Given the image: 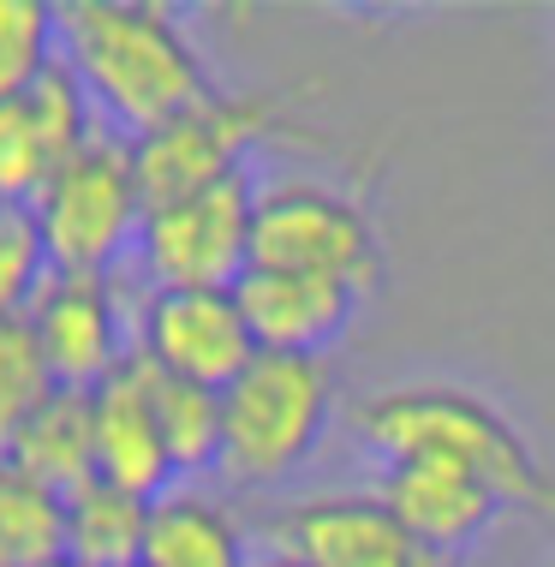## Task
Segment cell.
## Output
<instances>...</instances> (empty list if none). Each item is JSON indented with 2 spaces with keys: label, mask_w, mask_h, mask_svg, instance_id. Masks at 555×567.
Masks as SVG:
<instances>
[{
  "label": "cell",
  "mask_w": 555,
  "mask_h": 567,
  "mask_svg": "<svg viewBox=\"0 0 555 567\" xmlns=\"http://www.w3.org/2000/svg\"><path fill=\"white\" fill-rule=\"evenodd\" d=\"M60 66L84 84L90 109L114 137L144 144L215 96L209 60L174 7L156 0H66L54 7Z\"/></svg>",
  "instance_id": "6da1fadb"
},
{
  "label": "cell",
  "mask_w": 555,
  "mask_h": 567,
  "mask_svg": "<svg viewBox=\"0 0 555 567\" xmlns=\"http://www.w3.org/2000/svg\"><path fill=\"white\" fill-rule=\"evenodd\" d=\"M352 436L377 454V466L394 460H454V466L477 472L507 508H532L555 519V478L544 472V460L532 454V442L507 424V412H496L484 394L472 389H382L370 401L352 406Z\"/></svg>",
  "instance_id": "7a4b0ae2"
},
{
  "label": "cell",
  "mask_w": 555,
  "mask_h": 567,
  "mask_svg": "<svg viewBox=\"0 0 555 567\" xmlns=\"http://www.w3.org/2000/svg\"><path fill=\"white\" fill-rule=\"evenodd\" d=\"M335 371L329 359L257 352L222 389V472L234 489H275L299 466H311L335 424Z\"/></svg>",
  "instance_id": "3957f363"
},
{
  "label": "cell",
  "mask_w": 555,
  "mask_h": 567,
  "mask_svg": "<svg viewBox=\"0 0 555 567\" xmlns=\"http://www.w3.org/2000/svg\"><path fill=\"white\" fill-rule=\"evenodd\" d=\"M37 227L49 245L54 275H120L132 269L137 234H144V186H137L132 144L114 132H96L90 144L49 179L37 197Z\"/></svg>",
  "instance_id": "277c9868"
},
{
  "label": "cell",
  "mask_w": 555,
  "mask_h": 567,
  "mask_svg": "<svg viewBox=\"0 0 555 567\" xmlns=\"http://www.w3.org/2000/svg\"><path fill=\"white\" fill-rule=\"evenodd\" d=\"M251 269H281V275H329L347 281L352 293L382 287V239L370 227L364 204L322 179H257V209H251Z\"/></svg>",
  "instance_id": "5b68a950"
},
{
  "label": "cell",
  "mask_w": 555,
  "mask_h": 567,
  "mask_svg": "<svg viewBox=\"0 0 555 567\" xmlns=\"http://www.w3.org/2000/svg\"><path fill=\"white\" fill-rule=\"evenodd\" d=\"M251 209H257V174H234L197 197L150 209L132 251V275L144 287L234 293L251 269Z\"/></svg>",
  "instance_id": "8992f818"
},
{
  "label": "cell",
  "mask_w": 555,
  "mask_h": 567,
  "mask_svg": "<svg viewBox=\"0 0 555 567\" xmlns=\"http://www.w3.org/2000/svg\"><path fill=\"white\" fill-rule=\"evenodd\" d=\"M275 126H281V114H275L269 96H222L215 90L197 114L162 126L144 144H132L144 204L162 209V204H179V197L222 186L234 174H251V156L275 137Z\"/></svg>",
  "instance_id": "52a82bcc"
},
{
  "label": "cell",
  "mask_w": 555,
  "mask_h": 567,
  "mask_svg": "<svg viewBox=\"0 0 555 567\" xmlns=\"http://www.w3.org/2000/svg\"><path fill=\"white\" fill-rule=\"evenodd\" d=\"M144 293V281H137ZM137 293L126 299V269L120 275H54L42 299L30 305V334L54 371V389L96 394L107 377H120L137 359Z\"/></svg>",
  "instance_id": "ba28073f"
},
{
  "label": "cell",
  "mask_w": 555,
  "mask_h": 567,
  "mask_svg": "<svg viewBox=\"0 0 555 567\" xmlns=\"http://www.w3.org/2000/svg\"><path fill=\"white\" fill-rule=\"evenodd\" d=\"M137 359L162 377L227 389L257 359V341L245 329L234 293H197V287H144L137 293Z\"/></svg>",
  "instance_id": "9c48e42d"
},
{
  "label": "cell",
  "mask_w": 555,
  "mask_h": 567,
  "mask_svg": "<svg viewBox=\"0 0 555 567\" xmlns=\"http://www.w3.org/2000/svg\"><path fill=\"white\" fill-rule=\"evenodd\" d=\"M275 556L305 567H454L449 556L424 549L400 519L382 508L377 489L364 496H305L269 519Z\"/></svg>",
  "instance_id": "30bf717a"
},
{
  "label": "cell",
  "mask_w": 555,
  "mask_h": 567,
  "mask_svg": "<svg viewBox=\"0 0 555 567\" xmlns=\"http://www.w3.org/2000/svg\"><path fill=\"white\" fill-rule=\"evenodd\" d=\"M377 496L424 549L449 561L460 549H472L507 508L477 472L454 466V460H394V466H382Z\"/></svg>",
  "instance_id": "8fae6325"
},
{
  "label": "cell",
  "mask_w": 555,
  "mask_h": 567,
  "mask_svg": "<svg viewBox=\"0 0 555 567\" xmlns=\"http://www.w3.org/2000/svg\"><path fill=\"white\" fill-rule=\"evenodd\" d=\"M245 329L257 352H292V359H329V347L359 323L364 293L329 275H281V269H245L234 287Z\"/></svg>",
  "instance_id": "7c38bea8"
},
{
  "label": "cell",
  "mask_w": 555,
  "mask_h": 567,
  "mask_svg": "<svg viewBox=\"0 0 555 567\" xmlns=\"http://www.w3.org/2000/svg\"><path fill=\"white\" fill-rule=\"evenodd\" d=\"M96 478L137 502H162L179 484L156 424V394H150L144 359H132L126 371L96 389Z\"/></svg>",
  "instance_id": "4fadbf2b"
},
{
  "label": "cell",
  "mask_w": 555,
  "mask_h": 567,
  "mask_svg": "<svg viewBox=\"0 0 555 567\" xmlns=\"http://www.w3.org/2000/svg\"><path fill=\"white\" fill-rule=\"evenodd\" d=\"M251 532L204 484H174L150 502L144 567H251Z\"/></svg>",
  "instance_id": "5bb4252c"
},
{
  "label": "cell",
  "mask_w": 555,
  "mask_h": 567,
  "mask_svg": "<svg viewBox=\"0 0 555 567\" xmlns=\"http://www.w3.org/2000/svg\"><path fill=\"white\" fill-rule=\"evenodd\" d=\"M7 460L37 484H49L54 496L96 484V394L54 389L49 406L24 424V436L12 442Z\"/></svg>",
  "instance_id": "9a60e30c"
},
{
  "label": "cell",
  "mask_w": 555,
  "mask_h": 567,
  "mask_svg": "<svg viewBox=\"0 0 555 567\" xmlns=\"http://www.w3.org/2000/svg\"><path fill=\"white\" fill-rule=\"evenodd\" d=\"M150 502L107 489L102 478L66 496V556L84 567H144Z\"/></svg>",
  "instance_id": "2e32d148"
},
{
  "label": "cell",
  "mask_w": 555,
  "mask_h": 567,
  "mask_svg": "<svg viewBox=\"0 0 555 567\" xmlns=\"http://www.w3.org/2000/svg\"><path fill=\"white\" fill-rule=\"evenodd\" d=\"M150 394H156V424H162V442H167L179 484L215 478L222 472V389L150 371Z\"/></svg>",
  "instance_id": "e0dca14e"
},
{
  "label": "cell",
  "mask_w": 555,
  "mask_h": 567,
  "mask_svg": "<svg viewBox=\"0 0 555 567\" xmlns=\"http://www.w3.org/2000/svg\"><path fill=\"white\" fill-rule=\"evenodd\" d=\"M66 556V496L0 460V567H49Z\"/></svg>",
  "instance_id": "ac0fdd59"
},
{
  "label": "cell",
  "mask_w": 555,
  "mask_h": 567,
  "mask_svg": "<svg viewBox=\"0 0 555 567\" xmlns=\"http://www.w3.org/2000/svg\"><path fill=\"white\" fill-rule=\"evenodd\" d=\"M66 162V144L30 102V90L0 102V209H37V197Z\"/></svg>",
  "instance_id": "d6986e66"
},
{
  "label": "cell",
  "mask_w": 555,
  "mask_h": 567,
  "mask_svg": "<svg viewBox=\"0 0 555 567\" xmlns=\"http://www.w3.org/2000/svg\"><path fill=\"white\" fill-rule=\"evenodd\" d=\"M49 394H54V371L42 359L30 323H0V460L12 454L24 424L49 406Z\"/></svg>",
  "instance_id": "ffe728a7"
},
{
  "label": "cell",
  "mask_w": 555,
  "mask_h": 567,
  "mask_svg": "<svg viewBox=\"0 0 555 567\" xmlns=\"http://www.w3.org/2000/svg\"><path fill=\"white\" fill-rule=\"evenodd\" d=\"M60 60V24L49 0H0V102L24 96Z\"/></svg>",
  "instance_id": "44dd1931"
},
{
  "label": "cell",
  "mask_w": 555,
  "mask_h": 567,
  "mask_svg": "<svg viewBox=\"0 0 555 567\" xmlns=\"http://www.w3.org/2000/svg\"><path fill=\"white\" fill-rule=\"evenodd\" d=\"M49 281H54V264L37 216L30 209H0V323H24Z\"/></svg>",
  "instance_id": "7402d4cb"
},
{
  "label": "cell",
  "mask_w": 555,
  "mask_h": 567,
  "mask_svg": "<svg viewBox=\"0 0 555 567\" xmlns=\"http://www.w3.org/2000/svg\"><path fill=\"white\" fill-rule=\"evenodd\" d=\"M251 567H305V561H292V556H275V549H269V556H257Z\"/></svg>",
  "instance_id": "603a6c76"
},
{
  "label": "cell",
  "mask_w": 555,
  "mask_h": 567,
  "mask_svg": "<svg viewBox=\"0 0 555 567\" xmlns=\"http://www.w3.org/2000/svg\"><path fill=\"white\" fill-rule=\"evenodd\" d=\"M49 567H84V561H72V556H60V561H49Z\"/></svg>",
  "instance_id": "cb8c5ba5"
}]
</instances>
